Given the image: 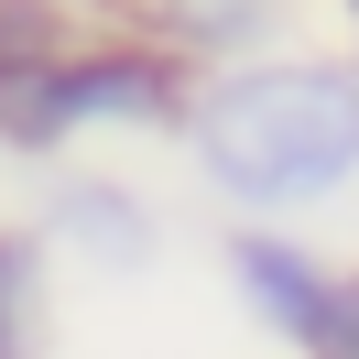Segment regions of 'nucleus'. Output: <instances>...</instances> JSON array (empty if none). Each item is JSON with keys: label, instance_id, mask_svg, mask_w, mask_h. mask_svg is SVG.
I'll use <instances>...</instances> for the list:
<instances>
[{"label": "nucleus", "instance_id": "f257e3e1", "mask_svg": "<svg viewBox=\"0 0 359 359\" xmlns=\"http://www.w3.org/2000/svg\"><path fill=\"white\" fill-rule=\"evenodd\" d=\"M175 142L196 163L207 207H229L250 229H305L316 207H337L359 185V76L305 44L218 66L185 88Z\"/></svg>", "mask_w": 359, "mask_h": 359}, {"label": "nucleus", "instance_id": "f03ea898", "mask_svg": "<svg viewBox=\"0 0 359 359\" xmlns=\"http://www.w3.org/2000/svg\"><path fill=\"white\" fill-rule=\"evenodd\" d=\"M196 76L153 55L142 33H76L66 55L22 66L0 88V153L11 163H88L98 142H175Z\"/></svg>", "mask_w": 359, "mask_h": 359}, {"label": "nucleus", "instance_id": "7ed1b4c3", "mask_svg": "<svg viewBox=\"0 0 359 359\" xmlns=\"http://www.w3.org/2000/svg\"><path fill=\"white\" fill-rule=\"evenodd\" d=\"M33 250L88 283H153L163 250H175V218L153 207V185H131L120 163H55L44 196H33Z\"/></svg>", "mask_w": 359, "mask_h": 359}, {"label": "nucleus", "instance_id": "20e7f679", "mask_svg": "<svg viewBox=\"0 0 359 359\" xmlns=\"http://www.w3.org/2000/svg\"><path fill=\"white\" fill-rule=\"evenodd\" d=\"M120 33L175 55L185 76H218V66H250V55L294 44V0H120Z\"/></svg>", "mask_w": 359, "mask_h": 359}, {"label": "nucleus", "instance_id": "39448f33", "mask_svg": "<svg viewBox=\"0 0 359 359\" xmlns=\"http://www.w3.org/2000/svg\"><path fill=\"white\" fill-rule=\"evenodd\" d=\"M218 272H229V294H240L250 327H262L272 348H294L305 316H316V294H327V272H337V250H316L305 229H250V218H229Z\"/></svg>", "mask_w": 359, "mask_h": 359}, {"label": "nucleus", "instance_id": "423d86ee", "mask_svg": "<svg viewBox=\"0 0 359 359\" xmlns=\"http://www.w3.org/2000/svg\"><path fill=\"white\" fill-rule=\"evenodd\" d=\"M55 348V262L33 250L22 218H0V359H44Z\"/></svg>", "mask_w": 359, "mask_h": 359}, {"label": "nucleus", "instance_id": "0eeeda50", "mask_svg": "<svg viewBox=\"0 0 359 359\" xmlns=\"http://www.w3.org/2000/svg\"><path fill=\"white\" fill-rule=\"evenodd\" d=\"M76 33H98L76 0H0V88H11L22 66H44V55H66Z\"/></svg>", "mask_w": 359, "mask_h": 359}, {"label": "nucleus", "instance_id": "6e6552de", "mask_svg": "<svg viewBox=\"0 0 359 359\" xmlns=\"http://www.w3.org/2000/svg\"><path fill=\"white\" fill-rule=\"evenodd\" d=\"M283 359H359V262H337V272H327V294H316L305 337H294Z\"/></svg>", "mask_w": 359, "mask_h": 359}, {"label": "nucleus", "instance_id": "1a4fd4ad", "mask_svg": "<svg viewBox=\"0 0 359 359\" xmlns=\"http://www.w3.org/2000/svg\"><path fill=\"white\" fill-rule=\"evenodd\" d=\"M337 11H348V55H337V66H348V76H359V0H337Z\"/></svg>", "mask_w": 359, "mask_h": 359}]
</instances>
